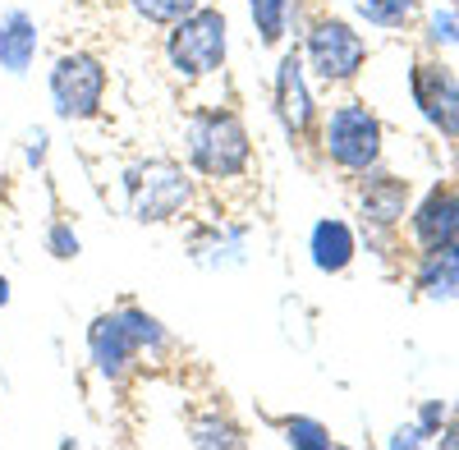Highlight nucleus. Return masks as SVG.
I'll list each match as a JSON object with an SVG mask.
<instances>
[{"label": "nucleus", "instance_id": "obj_1", "mask_svg": "<svg viewBox=\"0 0 459 450\" xmlns=\"http://www.w3.org/2000/svg\"><path fill=\"white\" fill-rule=\"evenodd\" d=\"M175 350L170 326L147 313L143 304H120L106 308L88 322V359L97 368V377L106 382H129L143 359H157Z\"/></svg>", "mask_w": 459, "mask_h": 450}, {"label": "nucleus", "instance_id": "obj_2", "mask_svg": "<svg viewBox=\"0 0 459 450\" xmlns=\"http://www.w3.org/2000/svg\"><path fill=\"white\" fill-rule=\"evenodd\" d=\"M184 166L225 184L253 166V134L235 106H198L184 125Z\"/></svg>", "mask_w": 459, "mask_h": 450}, {"label": "nucleus", "instance_id": "obj_3", "mask_svg": "<svg viewBox=\"0 0 459 450\" xmlns=\"http://www.w3.org/2000/svg\"><path fill=\"white\" fill-rule=\"evenodd\" d=\"M125 194H129V216L138 225H170L188 216L198 189H194V170L170 157H152L134 161L125 170Z\"/></svg>", "mask_w": 459, "mask_h": 450}, {"label": "nucleus", "instance_id": "obj_4", "mask_svg": "<svg viewBox=\"0 0 459 450\" xmlns=\"http://www.w3.org/2000/svg\"><path fill=\"white\" fill-rule=\"evenodd\" d=\"M230 60V19L216 5H198L194 14H184L179 23L166 28V65L175 79L203 83L212 74H221Z\"/></svg>", "mask_w": 459, "mask_h": 450}, {"label": "nucleus", "instance_id": "obj_5", "mask_svg": "<svg viewBox=\"0 0 459 450\" xmlns=\"http://www.w3.org/2000/svg\"><path fill=\"white\" fill-rule=\"evenodd\" d=\"M299 51H303V65H308V79L322 83V88H350L368 65L363 32L340 14H317L303 28Z\"/></svg>", "mask_w": 459, "mask_h": 450}, {"label": "nucleus", "instance_id": "obj_6", "mask_svg": "<svg viewBox=\"0 0 459 450\" xmlns=\"http://www.w3.org/2000/svg\"><path fill=\"white\" fill-rule=\"evenodd\" d=\"M386 152V129H381L377 110L368 101H340L331 106V116L322 120V157L344 170V175H363L381 166Z\"/></svg>", "mask_w": 459, "mask_h": 450}, {"label": "nucleus", "instance_id": "obj_7", "mask_svg": "<svg viewBox=\"0 0 459 450\" xmlns=\"http://www.w3.org/2000/svg\"><path fill=\"white\" fill-rule=\"evenodd\" d=\"M47 92H51V110L65 125H88L101 116L106 92H110V69L101 56L92 51H65L56 56L51 74H47Z\"/></svg>", "mask_w": 459, "mask_h": 450}, {"label": "nucleus", "instance_id": "obj_8", "mask_svg": "<svg viewBox=\"0 0 459 450\" xmlns=\"http://www.w3.org/2000/svg\"><path fill=\"white\" fill-rule=\"evenodd\" d=\"M272 110L285 129L290 143H308L317 129V97H313V79H308V65H303V51L290 47L276 60L272 74Z\"/></svg>", "mask_w": 459, "mask_h": 450}, {"label": "nucleus", "instance_id": "obj_9", "mask_svg": "<svg viewBox=\"0 0 459 450\" xmlns=\"http://www.w3.org/2000/svg\"><path fill=\"white\" fill-rule=\"evenodd\" d=\"M409 97L441 138L459 143V79L455 69L437 56H418L409 65Z\"/></svg>", "mask_w": 459, "mask_h": 450}, {"label": "nucleus", "instance_id": "obj_10", "mask_svg": "<svg viewBox=\"0 0 459 450\" xmlns=\"http://www.w3.org/2000/svg\"><path fill=\"white\" fill-rule=\"evenodd\" d=\"M409 207H413L409 179L381 170V166H372V170L359 175V216H363L368 230H400Z\"/></svg>", "mask_w": 459, "mask_h": 450}, {"label": "nucleus", "instance_id": "obj_11", "mask_svg": "<svg viewBox=\"0 0 459 450\" xmlns=\"http://www.w3.org/2000/svg\"><path fill=\"white\" fill-rule=\"evenodd\" d=\"M409 235L423 248L459 244V189L455 184H432V189L409 207Z\"/></svg>", "mask_w": 459, "mask_h": 450}, {"label": "nucleus", "instance_id": "obj_12", "mask_svg": "<svg viewBox=\"0 0 459 450\" xmlns=\"http://www.w3.org/2000/svg\"><path fill=\"white\" fill-rule=\"evenodd\" d=\"M184 248L198 267L225 272V267H239V262L248 257V230L244 225H230V221H203V225L188 230Z\"/></svg>", "mask_w": 459, "mask_h": 450}, {"label": "nucleus", "instance_id": "obj_13", "mask_svg": "<svg viewBox=\"0 0 459 450\" xmlns=\"http://www.w3.org/2000/svg\"><path fill=\"white\" fill-rule=\"evenodd\" d=\"M308 257H313V267L322 276H344V272L354 267V257H359L354 225L340 221V216H322L313 230H308Z\"/></svg>", "mask_w": 459, "mask_h": 450}, {"label": "nucleus", "instance_id": "obj_14", "mask_svg": "<svg viewBox=\"0 0 459 450\" xmlns=\"http://www.w3.org/2000/svg\"><path fill=\"white\" fill-rule=\"evenodd\" d=\"M37 47H42V32H37V19L23 5L0 14V69L10 79H23L37 65Z\"/></svg>", "mask_w": 459, "mask_h": 450}, {"label": "nucleus", "instance_id": "obj_15", "mask_svg": "<svg viewBox=\"0 0 459 450\" xmlns=\"http://www.w3.org/2000/svg\"><path fill=\"white\" fill-rule=\"evenodd\" d=\"M413 290L423 294V299H432V304H450V299H459V244L418 253Z\"/></svg>", "mask_w": 459, "mask_h": 450}, {"label": "nucleus", "instance_id": "obj_16", "mask_svg": "<svg viewBox=\"0 0 459 450\" xmlns=\"http://www.w3.org/2000/svg\"><path fill=\"white\" fill-rule=\"evenodd\" d=\"M184 441L194 446V450H244L248 446V432L230 414H221V409H207V414L188 419Z\"/></svg>", "mask_w": 459, "mask_h": 450}, {"label": "nucleus", "instance_id": "obj_17", "mask_svg": "<svg viewBox=\"0 0 459 450\" xmlns=\"http://www.w3.org/2000/svg\"><path fill=\"white\" fill-rule=\"evenodd\" d=\"M344 5L359 14V23L381 28V32H404L423 14V0H344Z\"/></svg>", "mask_w": 459, "mask_h": 450}, {"label": "nucleus", "instance_id": "obj_18", "mask_svg": "<svg viewBox=\"0 0 459 450\" xmlns=\"http://www.w3.org/2000/svg\"><path fill=\"white\" fill-rule=\"evenodd\" d=\"M248 19L262 47H281L294 23V0H248Z\"/></svg>", "mask_w": 459, "mask_h": 450}, {"label": "nucleus", "instance_id": "obj_19", "mask_svg": "<svg viewBox=\"0 0 459 450\" xmlns=\"http://www.w3.org/2000/svg\"><path fill=\"white\" fill-rule=\"evenodd\" d=\"M276 428H281V437H285L290 450H335V437H331V428H326L322 419L290 414V419H281Z\"/></svg>", "mask_w": 459, "mask_h": 450}, {"label": "nucleus", "instance_id": "obj_20", "mask_svg": "<svg viewBox=\"0 0 459 450\" xmlns=\"http://www.w3.org/2000/svg\"><path fill=\"white\" fill-rule=\"evenodd\" d=\"M198 5H207V0H129V10H134L143 23H152V28H170V23H179L184 14H194Z\"/></svg>", "mask_w": 459, "mask_h": 450}, {"label": "nucleus", "instance_id": "obj_21", "mask_svg": "<svg viewBox=\"0 0 459 450\" xmlns=\"http://www.w3.org/2000/svg\"><path fill=\"white\" fill-rule=\"evenodd\" d=\"M47 253L56 257V262H74L83 253V239H79V230L65 221V216H56L51 225H47Z\"/></svg>", "mask_w": 459, "mask_h": 450}, {"label": "nucleus", "instance_id": "obj_22", "mask_svg": "<svg viewBox=\"0 0 459 450\" xmlns=\"http://www.w3.org/2000/svg\"><path fill=\"white\" fill-rule=\"evenodd\" d=\"M428 42H432L437 51L459 47V5H441V10L428 14Z\"/></svg>", "mask_w": 459, "mask_h": 450}, {"label": "nucleus", "instance_id": "obj_23", "mask_svg": "<svg viewBox=\"0 0 459 450\" xmlns=\"http://www.w3.org/2000/svg\"><path fill=\"white\" fill-rule=\"evenodd\" d=\"M47 157H51V134L37 125V129L23 134V166H28V170H42Z\"/></svg>", "mask_w": 459, "mask_h": 450}, {"label": "nucleus", "instance_id": "obj_24", "mask_svg": "<svg viewBox=\"0 0 459 450\" xmlns=\"http://www.w3.org/2000/svg\"><path fill=\"white\" fill-rule=\"evenodd\" d=\"M446 419H450V404L446 400H423V404H418V414H413V423L423 428L428 437H437Z\"/></svg>", "mask_w": 459, "mask_h": 450}, {"label": "nucleus", "instance_id": "obj_25", "mask_svg": "<svg viewBox=\"0 0 459 450\" xmlns=\"http://www.w3.org/2000/svg\"><path fill=\"white\" fill-rule=\"evenodd\" d=\"M386 446H391V450H418V446H432V437L409 419V423H400V428L386 437Z\"/></svg>", "mask_w": 459, "mask_h": 450}, {"label": "nucleus", "instance_id": "obj_26", "mask_svg": "<svg viewBox=\"0 0 459 450\" xmlns=\"http://www.w3.org/2000/svg\"><path fill=\"white\" fill-rule=\"evenodd\" d=\"M432 446H441V450H459V414H450V419L441 423V432L432 437Z\"/></svg>", "mask_w": 459, "mask_h": 450}, {"label": "nucleus", "instance_id": "obj_27", "mask_svg": "<svg viewBox=\"0 0 459 450\" xmlns=\"http://www.w3.org/2000/svg\"><path fill=\"white\" fill-rule=\"evenodd\" d=\"M10 299H14V285H10L5 272H0V308H10Z\"/></svg>", "mask_w": 459, "mask_h": 450}]
</instances>
